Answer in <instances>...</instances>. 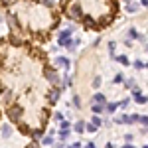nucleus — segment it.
<instances>
[{
	"label": "nucleus",
	"instance_id": "1",
	"mask_svg": "<svg viewBox=\"0 0 148 148\" xmlns=\"http://www.w3.org/2000/svg\"><path fill=\"white\" fill-rule=\"evenodd\" d=\"M71 34H73V26H69V28H65L63 32H59V46L63 47H69L71 46Z\"/></svg>",
	"mask_w": 148,
	"mask_h": 148
},
{
	"label": "nucleus",
	"instance_id": "2",
	"mask_svg": "<svg viewBox=\"0 0 148 148\" xmlns=\"http://www.w3.org/2000/svg\"><path fill=\"white\" fill-rule=\"evenodd\" d=\"M67 16H69V18H73V20H79L81 16H83V12H81V6H77V4L69 6V8H67Z\"/></svg>",
	"mask_w": 148,
	"mask_h": 148
},
{
	"label": "nucleus",
	"instance_id": "3",
	"mask_svg": "<svg viewBox=\"0 0 148 148\" xmlns=\"http://www.w3.org/2000/svg\"><path fill=\"white\" fill-rule=\"evenodd\" d=\"M8 116H10L12 121L18 123V121L22 119V109H20V107H10V109H8Z\"/></svg>",
	"mask_w": 148,
	"mask_h": 148
},
{
	"label": "nucleus",
	"instance_id": "4",
	"mask_svg": "<svg viewBox=\"0 0 148 148\" xmlns=\"http://www.w3.org/2000/svg\"><path fill=\"white\" fill-rule=\"evenodd\" d=\"M132 95H134V101H136L138 105H144V103H148V97H146V95H142L138 87H132Z\"/></svg>",
	"mask_w": 148,
	"mask_h": 148
},
{
	"label": "nucleus",
	"instance_id": "5",
	"mask_svg": "<svg viewBox=\"0 0 148 148\" xmlns=\"http://www.w3.org/2000/svg\"><path fill=\"white\" fill-rule=\"evenodd\" d=\"M138 119V114H123L116 119V123H125V125H134Z\"/></svg>",
	"mask_w": 148,
	"mask_h": 148
},
{
	"label": "nucleus",
	"instance_id": "6",
	"mask_svg": "<svg viewBox=\"0 0 148 148\" xmlns=\"http://www.w3.org/2000/svg\"><path fill=\"white\" fill-rule=\"evenodd\" d=\"M46 77L51 85H57V83H59V75H57L56 71H46Z\"/></svg>",
	"mask_w": 148,
	"mask_h": 148
},
{
	"label": "nucleus",
	"instance_id": "7",
	"mask_svg": "<svg viewBox=\"0 0 148 148\" xmlns=\"http://www.w3.org/2000/svg\"><path fill=\"white\" fill-rule=\"evenodd\" d=\"M59 95H61L59 89H51V91L47 93V101H49V103H57V101H59Z\"/></svg>",
	"mask_w": 148,
	"mask_h": 148
},
{
	"label": "nucleus",
	"instance_id": "8",
	"mask_svg": "<svg viewBox=\"0 0 148 148\" xmlns=\"http://www.w3.org/2000/svg\"><path fill=\"white\" fill-rule=\"evenodd\" d=\"M56 65H57V67H63V69H69L71 63H69L67 57H56Z\"/></svg>",
	"mask_w": 148,
	"mask_h": 148
},
{
	"label": "nucleus",
	"instance_id": "9",
	"mask_svg": "<svg viewBox=\"0 0 148 148\" xmlns=\"http://www.w3.org/2000/svg\"><path fill=\"white\" fill-rule=\"evenodd\" d=\"M0 130H2V136H4V138H10V134H12L10 125H2V126H0Z\"/></svg>",
	"mask_w": 148,
	"mask_h": 148
},
{
	"label": "nucleus",
	"instance_id": "10",
	"mask_svg": "<svg viewBox=\"0 0 148 148\" xmlns=\"http://www.w3.org/2000/svg\"><path fill=\"white\" fill-rule=\"evenodd\" d=\"M93 101L97 103V105H105V103H107V99H105V95H103V93H97V95L93 97Z\"/></svg>",
	"mask_w": 148,
	"mask_h": 148
},
{
	"label": "nucleus",
	"instance_id": "11",
	"mask_svg": "<svg viewBox=\"0 0 148 148\" xmlns=\"http://www.w3.org/2000/svg\"><path fill=\"white\" fill-rule=\"evenodd\" d=\"M119 109V103H109V105H105V111L107 113H114Z\"/></svg>",
	"mask_w": 148,
	"mask_h": 148
},
{
	"label": "nucleus",
	"instance_id": "12",
	"mask_svg": "<svg viewBox=\"0 0 148 148\" xmlns=\"http://www.w3.org/2000/svg\"><path fill=\"white\" fill-rule=\"evenodd\" d=\"M126 34H128V38H132V40H140V34H138L134 28H128V32H126Z\"/></svg>",
	"mask_w": 148,
	"mask_h": 148
},
{
	"label": "nucleus",
	"instance_id": "13",
	"mask_svg": "<svg viewBox=\"0 0 148 148\" xmlns=\"http://www.w3.org/2000/svg\"><path fill=\"white\" fill-rule=\"evenodd\" d=\"M69 134H71V130H69V128H61V132H59V138L65 142V140L69 138Z\"/></svg>",
	"mask_w": 148,
	"mask_h": 148
},
{
	"label": "nucleus",
	"instance_id": "14",
	"mask_svg": "<svg viewBox=\"0 0 148 148\" xmlns=\"http://www.w3.org/2000/svg\"><path fill=\"white\" fill-rule=\"evenodd\" d=\"M42 144H44V146H51V144H53V136H51V134L44 136L42 138Z\"/></svg>",
	"mask_w": 148,
	"mask_h": 148
},
{
	"label": "nucleus",
	"instance_id": "15",
	"mask_svg": "<svg viewBox=\"0 0 148 148\" xmlns=\"http://www.w3.org/2000/svg\"><path fill=\"white\" fill-rule=\"evenodd\" d=\"M105 105H107V103H105ZM105 105H97V103H93V113H103V111H105Z\"/></svg>",
	"mask_w": 148,
	"mask_h": 148
},
{
	"label": "nucleus",
	"instance_id": "16",
	"mask_svg": "<svg viewBox=\"0 0 148 148\" xmlns=\"http://www.w3.org/2000/svg\"><path fill=\"white\" fill-rule=\"evenodd\" d=\"M73 128H75V132H79V134H81V132H85V125H83L81 121H79V123H75Z\"/></svg>",
	"mask_w": 148,
	"mask_h": 148
},
{
	"label": "nucleus",
	"instance_id": "17",
	"mask_svg": "<svg viewBox=\"0 0 148 148\" xmlns=\"http://www.w3.org/2000/svg\"><path fill=\"white\" fill-rule=\"evenodd\" d=\"M136 123H140V125H142V126H148V116H146V114H142V116H140V114H138Z\"/></svg>",
	"mask_w": 148,
	"mask_h": 148
},
{
	"label": "nucleus",
	"instance_id": "18",
	"mask_svg": "<svg viewBox=\"0 0 148 148\" xmlns=\"http://www.w3.org/2000/svg\"><path fill=\"white\" fill-rule=\"evenodd\" d=\"M116 59H119V63H123V65H128V57H126V56H119Z\"/></svg>",
	"mask_w": 148,
	"mask_h": 148
},
{
	"label": "nucleus",
	"instance_id": "19",
	"mask_svg": "<svg viewBox=\"0 0 148 148\" xmlns=\"http://www.w3.org/2000/svg\"><path fill=\"white\" fill-rule=\"evenodd\" d=\"M95 130H97V126L93 125V123L91 125H85V132H95Z\"/></svg>",
	"mask_w": 148,
	"mask_h": 148
},
{
	"label": "nucleus",
	"instance_id": "20",
	"mask_svg": "<svg viewBox=\"0 0 148 148\" xmlns=\"http://www.w3.org/2000/svg\"><path fill=\"white\" fill-rule=\"evenodd\" d=\"M126 10H128V12H136L138 10V4H126Z\"/></svg>",
	"mask_w": 148,
	"mask_h": 148
},
{
	"label": "nucleus",
	"instance_id": "21",
	"mask_svg": "<svg viewBox=\"0 0 148 148\" xmlns=\"http://www.w3.org/2000/svg\"><path fill=\"white\" fill-rule=\"evenodd\" d=\"M32 134H34V138H36V140H42V138H44V134H42V130H34Z\"/></svg>",
	"mask_w": 148,
	"mask_h": 148
},
{
	"label": "nucleus",
	"instance_id": "22",
	"mask_svg": "<svg viewBox=\"0 0 148 148\" xmlns=\"http://www.w3.org/2000/svg\"><path fill=\"white\" fill-rule=\"evenodd\" d=\"M93 87H95V89H97V87H101V77H99V75L93 79Z\"/></svg>",
	"mask_w": 148,
	"mask_h": 148
},
{
	"label": "nucleus",
	"instance_id": "23",
	"mask_svg": "<svg viewBox=\"0 0 148 148\" xmlns=\"http://www.w3.org/2000/svg\"><path fill=\"white\" fill-rule=\"evenodd\" d=\"M125 85L128 87V89H132V87H136V85H134V79H126V81H125Z\"/></svg>",
	"mask_w": 148,
	"mask_h": 148
},
{
	"label": "nucleus",
	"instance_id": "24",
	"mask_svg": "<svg viewBox=\"0 0 148 148\" xmlns=\"http://www.w3.org/2000/svg\"><path fill=\"white\" fill-rule=\"evenodd\" d=\"M93 125H95V126H101V125H103V121L99 119V116H93Z\"/></svg>",
	"mask_w": 148,
	"mask_h": 148
},
{
	"label": "nucleus",
	"instance_id": "25",
	"mask_svg": "<svg viewBox=\"0 0 148 148\" xmlns=\"http://www.w3.org/2000/svg\"><path fill=\"white\" fill-rule=\"evenodd\" d=\"M134 67H136V69H142V67H144V63H142L140 59H136V61H134Z\"/></svg>",
	"mask_w": 148,
	"mask_h": 148
},
{
	"label": "nucleus",
	"instance_id": "26",
	"mask_svg": "<svg viewBox=\"0 0 148 148\" xmlns=\"http://www.w3.org/2000/svg\"><path fill=\"white\" fill-rule=\"evenodd\" d=\"M73 105H75V107H81V99H79V97H77V95L73 97Z\"/></svg>",
	"mask_w": 148,
	"mask_h": 148
},
{
	"label": "nucleus",
	"instance_id": "27",
	"mask_svg": "<svg viewBox=\"0 0 148 148\" xmlns=\"http://www.w3.org/2000/svg\"><path fill=\"white\" fill-rule=\"evenodd\" d=\"M42 4H44V6H53L56 2H53V0H42Z\"/></svg>",
	"mask_w": 148,
	"mask_h": 148
},
{
	"label": "nucleus",
	"instance_id": "28",
	"mask_svg": "<svg viewBox=\"0 0 148 148\" xmlns=\"http://www.w3.org/2000/svg\"><path fill=\"white\" fill-rule=\"evenodd\" d=\"M53 119H56V121H59V123H61V121H63V114H61V113H56V114H53Z\"/></svg>",
	"mask_w": 148,
	"mask_h": 148
},
{
	"label": "nucleus",
	"instance_id": "29",
	"mask_svg": "<svg viewBox=\"0 0 148 148\" xmlns=\"http://www.w3.org/2000/svg\"><path fill=\"white\" fill-rule=\"evenodd\" d=\"M128 103H130V99H125V101H121L119 105H121V107H128Z\"/></svg>",
	"mask_w": 148,
	"mask_h": 148
},
{
	"label": "nucleus",
	"instance_id": "30",
	"mask_svg": "<svg viewBox=\"0 0 148 148\" xmlns=\"http://www.w3.org/2000/svg\"><path fill=\"white\" fill-rule=\"evenodd\" d=\"M121 81H123V75H121V73H119V75H116V77H114V83H121Z\"/></svg>",
	"mask_w": 148,
	"mask_h": 148
},
{
	"label": "nucleus",
	"instance_id": "31",
	"mask_svg": "<svg viewBox=\"0 0 148 148\" xmlns=\"http://www.w3.org/2000/svg\"><path fill=\"white\" fill-rule=\"evenodd\" d=\"M69 83H71V79H69L67 75H65V77H63V85H69Z\"/></svg>",
	"mask_w": 148,
	"mask_h": 148
},
{
	"label": "nucleus",
	"instance_id": "32",
	"mask_svg": "<svg viewBox=\"0 0 148 148\" xmlns=\"http://www.w3.org/2000/svg\"><path fill=\"white\" fill-rule=\"evenodd\" d=\"M69 148H81V144H79V142H75V144H71Z\"/></svg>",
	"mask_w": 148,
	"mask_h": 148
},
{
	"label": "nucleus",
	"instance_id": "33",
	"mask_svg": "<svg viewBox=\"0 0 148 148\" xmlns=\"http://www.w3.org/2000/svg\"><path fill=\"white\" fill-rule=\"evenodd\" d=\"M85 148H97V146H95L93 142H89V144H87V146H85Z\"/></svg>",
	"mask_w": 148,
	"mask_h": 148
},
{
	"label": "nucleus",
	"instance_id": "34",
	"mask_svg": "<svg viewBox=\"0 0 148 148\" xmlns=\"http://www.w3.org/2000/svg\"><path fill=\"white\" fill-rule=\"evenodd\" d=\"M140 4H142V6H148V0H140Z\"/></svg>",
	"mask_w": 148,
	"mask_h": 148
},
{
	"label": "nucleus",
	"instance_id": "35",
	"mask_svg": "<svg viewBox=\"0 0 148 148\" xmlns=\"http://www.w3.org/2000/svg\"><path fill=\"white\" fill-rule=\"evenodd\" d=\"M107 148H116V146H114L113 142H109V144H107Z\"/></svg>",
	"mask_w": 148,
	"mask_h": 148
},
{
	"label": "nucleus",
	"instance_id": "36",
	"mask_svg": "<svg viewBox=\"0 0 148 148\" xmlns=\"http://www.w3.org/2000/svg\"><path fill=\"white\" fill-rule=\"evenodd\" d=\"M123 148H134V146H132V144L128 142V144H125V146H123Z\"/></svg>",
	"mask_w": 148,
	"mask_h": 148
},
{
	"label": "nucleus",
	"instance_id": "37",
	"mask_svg": "<svg viewBox=\"0 0 148 148\" xmlns=\"http://www.w3.org/2000/svg\"><path fill=\"white\" fill-rule=\"evenodd\" d=\"M53 148H63V146H61V144H56V146H53Z\"/></svg>",
	"mask_w": 148,
	"mask_h": 148
},
{
	"label": "nucleus",
	"instance_id": "38",
	"mask_svg": "<svg viewBox=\"0 0 148 148\" xmlns=\"http://www.w3.org/2000/svg\"><path fill=\"white\" fill-rule=\"evenodd\" d=\"M30 148H38V146H36V144H34V146H30Z\"/></svg>",
	"mask_w": 148,
	"mask_h": 148
},
{
	"label": "nucleus",
	"instance_id": "39",
	"mask_svg": "<svg viewBox=\"0 0 148 148\" xmlns=\"http://www.w3.org/2000/svg\"><path fill=\"white\" fill-rule=\"evenodd\" d=\"M144 148H148V144H146V146H144Z\"/></svg>",
	"mask_w": 148,
	"mask_h": 148
},
{
	"label": "nucleus",
	"instance_id": "40",
	"mask_svg": "<svg viewBox=\"0 0 148 148\" xmlns=\"http://www.w3.org/2000/svg\"><path fill=\"white\" fill-rule=\"evenodd\" d=\"M146 51H148V47H146Z\"/></svg>",
	"mask_w": 148,
	"mask_h": 148
},
{
	"label": "nucleus",
	"instance_id": "41",
	"mask_svg": "<svg viewBox=\"0 0 148 148\" xmlns=\"http://www.w3.org/2000/svg\"><path fill=\"white\" fill-rule=\"evenodd\" d=\"M146 132H148V128H146Z\"/></svg>",
	"mask_w": 148,
	"mask_h": 148
}]
</instances>
